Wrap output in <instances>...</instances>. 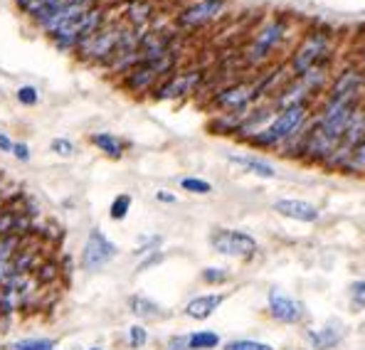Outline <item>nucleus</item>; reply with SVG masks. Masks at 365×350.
<instances>
[{
  "label": "nucleus",
  "mask_w": 365,
  "mask_h": 350,
  "mask_svg": "<svg viewBox=\"0 0 365 350\" xmlns=\"http://www.w3.org/2000/svg\"><path fill=\"white\" fill-rule=\"evenodd\" d=\"M200 79H202V74L195 72V69L173 74V77L165 79V82L155 89V96H158V99H175V96H185V94H190L197 84H200Z\"/></svg>",
  "instance_id": "obj_11"
},
{
  "label": "nucleus",
  "mask_w": 365,
  "mask_h": 350,
  "mask_svg": "<svg viewBox=\"0 0 365 350\" xmlns=\"http://www.w3.org/2000/svg\"><path fill=\"white\" fill-rule=\"evenodd\" d=\"M8 350H55L52 338H23V341L10 343Z\"/></svg>",
  "instance_id": "obj_20"
},
{
  "label": "nucleus",
  "mask_w": 365,
  "mask_h": 350,
  "mask_svg": "<svg viewBox=\"0 0 365 350\" xmlns=\"http://www.w3.org/2000/svg\"><path fill=\"white\" fill-rule=\"evenodd\" d=\"M257 101V94H255V84L252 82H237V84H230L225 87L222 91H217L212 104L217 109L227 111V114H237V111H245L247 106Z\"/></svg>",
  "instance_id": "obj_9"
},
{
  "label": "nucleus",
  "mask_w": 365,
  "mask_h": 350,
  "mask_svg": "<svg viewBox=\"0 0 365 350\" xmlns=\"http://www.w3.org/2000/svg\"><path fill=\"white\" fill-rule=\"evenodd\" d=\"M165 350H190L187 348V336H173L165 343Z\"/></svg>",
  "instance_id": "obj_30"
},
{
  "label": "nucleus",
  "mask_w": 365,
  "mask_h": 350,
  "mask_svg": "<svg viewBox=\"0 0 365 350\" xmlns=\"http://www.w3.org/2000/svg\"><path fill=\"white\" fill-rule=\"evenodd\" d=\"M222 350H274L269 343H259V341H247V338H240V341H230L225 343Z\"/></svg>",
  "instance_id": "obj_25"
},
{
  "label": "nucleus",
  "mask_w": 365,
  "mask_h": 350,
  "mask_svg": "<svg viewBox=\"0 0 365 350\" xmlns=\"http://www.w3.org/2000/svg\"><path fill=\"white\" fill-rule=\"evenodd\" d=\"M225 294H205V296H195L190 304L185 306V316L192 321H207L215 311L222 306Z\"/></svg>",
  "instance_id": "obj_13"
},
{
  "label": "nucleus",
  "mask_w": 365,
  "mask_h": 350,
  "mask_svg": "<svg viewBox=\"0 0 365 350\" xmlns=\"http://www.w3.org/2000/svg\"><path fill=\"white\" fill-rule=\"evenodd\" d=\"M289 35V20L287 18H272L257 30V35L252 37L250 47L245 50V62L252 67H259L272 57V52L287 40Z\"/></svg>",
  "instance_id": "obj_4"
},
{
  "label": "nucleus",
  "mask_w": 365,
  "mask_h": 350,
  "mask_svg": "<svg viewBox=\"0 0 365 350\" xmlns=\"http://www.w3.org/2000/svg\"><path fill=\"white\" fill-rule=\"evenodd\" d=\"M210 245L217 254L237 257V259H252L257 254V240L242 230H215Z\"/></svg>",
  "instance_id": "obj_6"
},
{
  "label": "nucleus",
  "mask_w": 365,
  "mask_h": 350,
  "mask_svg": "<svg viewBox=\"0 0 365 350\" xmlns=\"http://www.w3.org/2000/svg\"><path fill=\"white\" fill-rule=\"evenodd\" d=\"M91 143H94L101 153L109 155V158H121V153H123L121 141L114 133H91Z\"/></svg>",
  "instance_id": "obj_18"
},
{
  "label": "nucleus",
  "mask_w": 365,
  "mask_h": 350,
  "mask_svg": "<svg viewBox=\"0 0 365 350\" xmlns=\"http://www.w3.org/2000/svg\"><path fill=\"white\" fill-rule=\"evenodd\" d=\"M331 55H334V35L329 30H311L302 37L287 69L292 77H302L309 69L329 62Z\"/></svg>",
  "instance_id": "obj_2"
},
{
  "label": "nucleus",
  "mask_w": 365,
  "mask_h": 350,
  "mask_svg": "<svg viewBox=\"0 0 365 350\" xmlns=\"http://www.w3.org/2000/svg\"><path fill=\"white\" fill-rule=\"evenodd\" d=\"M175 67V52H168L165 57L153 59V62H138L136 67H131L126 72V79H123V87L131 91H146L151 89L160 77L170 74Z\"/></svg>",
  "instance_id": "obj_5"
},
{
  "label": "nucleus",
  "mask_w": 365,
  "mask_h": 350,
  "mask_svg": "<svg viewBox=\"0 0 365 350\" xmlns=\"http://www.w3.org/2000/svg\"><path fill=\"white\" fill-rule=\"evenodd\" d=\"M50 150L52 153H57V155H72L74 153V143L72 141H67V138H55V141L50 143Z\"/></svg>",
  "instance_id": "obj_29"
},
{
  "label": "nucleus",
  "mask_w": 365,
  "mask_h": 350,
  "mask_svg": "<svg viewBox=\"0 0 365 350\" xmlns=\"http://www.w3.org/2000/svg\"><path fill=\"white\" fill-rule=\"evenodd\" d=\"M311 116V109L309 104H302V106H289V109H282L279 114L272 116V121L262 128L257 136H252V146H259V148H274V146H282L287 143L299 128L309 121Z\"/></svg>",
  "instance_id": "obj_1"
},
{
  "label": "nucleus",
  "mask_w": 365,
  "mask_h": 350,
  "mask_svg": "<svg viewBox=\"0 0 365 350\" xmlns=\"http://www.w3.org/2000/svg\"><path fill=\"white\" fill-rule=\"evenodd\" d=\"M13 155L18 160H23V163H28L30 160V148H28V143H15L13 146Z\"/></svg>",
  "instance_id": "obj_31"
},
{
  "label": "nucleus",
  "mask_w": 365,
  "mask_h": 350,
  "mask_svg": "<svg viewBox=\"0 0 365 350\" xmlns=\"http://www.w3.org/2000/svg\"><path fill=\"white\" fill-rule=\"evenodd\" d=\"M351 301L358 309H365V279H358V282L351 284Z\"/></svg>",
  "instance_id": "obj_28"
},
{
  "label": "nucleus",
  "mask_w": 365,
  "mask_h": 350,
  "mask_svg": "<svg viewBox=\"0 0 365 350\" xmlns=\"http://www.w3.org/2000/svg\"><path fill=\"white\" fill-rule=\"evenodd\" d=\"M155 200H160V202H175V200H178V197L170 195L168 190H158V192H155Z\"/></svg>",
  "instance_id": "obj_34"
},
{
  "label": "nucleus",
  "mask_w": 365,
  "mask_h": 350,
  "mask_svg": "<svg viewBox=\"0 0 365 350\" xmlns=\"http://www.w3.org/2000/svg\"><path fill=\"white\" fill-rule=\"evenodd\" d=\"M343 170H348V173H358V175H365V138L361 143H358V148L353 150V155L348 158V163H346V168Z\"/></svg>",
  "instance_id": "obj_21"
},
{
  "label": "nucleus",
  "mask_w": 365,
  "mask_h": 350,
  "mask_svg": "<svg viewBox=\"0 0 365 350\" xmlns=\"http://www.w3.org/2000/svg\"><path fill=\"white\" fill-rule=\"evenodd\" d=\"M15 96H18V101L25 106H35L37 101H40V91H37L35 87H20Z\"/></svg>",
  "instance_id": "obj_27"
},
{
  "label": "nucleus",
  "mask_w": 365,
  "mask_h": 350,
  "mask_svg": "<svg viewBox=\"0 0 365 350\" xmlns=\"http://www.w3.org/2000/svg\"><path fill=\"white\" fill-rule=\"evenodd\" d=\"M13 146L15 143L8 138V133H0V150H3V153H13Z\"/></svg>",
  "instance_id": "obj_33"
},
{
  "label": "nucleus",
  "mask_w": 365,
  "mask_h": 350,
  "mask_svg": "<svg viewBox=\"0 0 365 350\" xmlns=\"http://www.w3.org/2000/svg\"><path fill=\"white\" fill-rule=\"evenodd\" d=\"M306 341L311 343L314 350H334L338 343L343 341V331L338 323H329L324 328H316V331L306 333Z\"/></svg>",
  "instance_id": "obj_15"
},
{
  "label": "nucleus",
  "mask_w": 365,
  "mask_h": 350,
  "mask_svg": "<svg viewBox=\"0 0 365 350\" xmlns=\"http://www.w3.org/2000/svg\"><path fill=\"white\" fill-rule=\"evenodd\" d=\"M326 82H329V62L309 69L302 77H292V82L279 89L277 99H274V106L282 111V109H289V106L309 104L311 96L319 94V91L326 87Z\"/></svg>",
  "instance_id": "obj_3"
},
{
  "label": "nucleus",
  "mask_w": 365,
  "mask_h": 350,
  "mask_svg": "<svg viewBox=\"0 0 365 350\" xmlns=\"http://www.w3.org/2000/svg\"><path fill=\"white\" fill-rule=\"evenodd\" d=\"M200 279L205 284H225V282H230V272L227 269H220V267H207V269H202L200 272Z\"/></svg>",
  "instance_id": "obj_24"
},
{
  "label": "nucleus",
  "mask_w": 365,
  "mask_h": 350,
  "mask_svg": "<svg viewBox=\"0 0 365 350\" xmlns=\"http://www.w3.org/2000/svg\"><path fill=\"white\" fill-rule=\"evenodd\" d=\"M274 212H279L287 220H297V222H316L321 217L319 207L306 200H294V197H284V200L274 202Z\"/></svg>",
  "instance_id": "obj_12"
},
{
  "label": "nucleus",
  "mask_w": 365,
  "mask_h": 350,
  "mask_svg": "<svg viewBox=\"0 0 365 350\" xmlns=\"http://www.w3.org/2000/svg\"><path fill=\"white\" fill-rule=\"evenodd\" d=\"M128 309L141 321H163L165 316H168V311H165L163 306L155 304L153 299H148V296H143V294L131 296V299H128Z\"/></svg>",
  "instance_id": "obj_14"
},
{
  "label": "nucleus",
  "mask_w": 365,
  "mask_h": 350,
  "mask_svg": "<svg viewBox=\"0 0 365 350\" xmlns=\"http://www.w3.org/2000/svg\"><path fill=\"white\" fill-rule=\"evenodd\" d=\"M160 259H163V254H160L158 249H155V252H151V257H146V259H143L141 264H138V272H143V269L153 267V264H158Z\"/></svg>",
  "instance_id": "obj_32"
},
{
  "label": "nucleus",
  "mask_w": 365,
  "mask_h": 350,
  "mask_svg": "<svg viewBox=\"0 0 365 350\" xmlns=\"http://www.w3.org/2000/svg\"><path fill=\"white\" fill-rule=\"evenodd\" d=\"M148 343V331L143 326H131L128 328V348L138 350Z\"/></svg>",
  "instance_id": "obj_26"
},
{
  "label": "nucleus",
  "mask_w": 365,
  "mask_h": 350,
  "mask_svg": "<svg viewBox=\"0 0 365 350\" xmlns=\"http://www.w3.org/2000/svg\"><path fill=\"white\" fill-rule=\"evenodd\" d=\"M220 346V336L215 331H195L187 336V348L190 350H212Z\"/></svg>",
  "instance_id": "obj_19"
},
{
  "label": "nucleus",
  "mask_w": 365,
  "mask_h": 350,
  "mask_svg": "<svg viewBox=\"0 0 365 350\" xmlns=\"http://www.w3.org/2000/svg\"><path fill=\"white\" fill-rule=\"evenodd\" d=\"M227 160L240 168H245L247 173L259 175V177H277V168L272 163H267L264 158H257V155H242V153H227Z\"/></svg>",
  "instance_id": "obj_16"
},
{
  "label": "nucleus",
  "mask_w": 365,
  "mask_h": 350,
  "mask_svg": "<svg viewBox=\"0 0 365 350\" xmlns=\"http://www.w3.org/2000/svg\"><path fill=\"white\" fill-rule=\"evenodd\" d=\"M180 187L187 192H195V195H207V192H212V185L207 180H202V177H182Z\"/></svg>",
  "instance_id": "obj_22"
},
{
  "label": "nucleus",
  "mask_w": 365,
  "mask_h": 350,
  "mask_svg": "<svg viewBox=\"0 0 365 350\" xmlns=\"http://www.w3.org/2000/svg\"><path fill=\"white\" fill-rule=\"evenodd\" d=\"M126 18L136 30H143L148 25V20L153 18V5L148 0H133L126 8Z\"/></svg>",
  "instance_id": "obj_17"
},
{
  "label": "nucleus",
  "mask_w": 365,
  "mask_h": 350,
  "mask_svg": "<svg viewBox=\"0 0 365 350\" xmlns=\"http://www.w3.org/2000/svg\"><path fill=\"white\" fill-rule=\"evenodd\" d=\"M89 350H104V348H89Z\"/></svg>",
  "instance_id": "obj_36"
},
{
  "label": "nucleus",
  "mask_w": 365,
  "mask_h": 350,
  "mask_svg": "<svg viewBox=\"0 0 365 350\" xmlns=\"http://www.w3.org/2000/svg\"><path fill=\"white\" fill-rule=\"evenodd\" d=\"M269 316L274 321L289 323V326H292V323L304 321L306 309H304L302 301H297L294 296L279 292V289H272L269 292Z\"/></svg>",
  "instance_id": "obj_10"
},
{
  "label": "nucleus",
  "mask_w": 365,
  "mask_h": 350,
  "mask_svg": "<svg viewBox=\"0 0 365 350\" xmlns=\"http://www.w3.org/2000/svg\"><path fill=\"white\" fill-rule=\"evenodd\" d=\"M225 3H227V0H197V3L187 5V8L178 15V28H182V30L205 28L207 23H212L215 18L222 15Z\"/></svg>",
  "instance_id": "obj_8"
},
{
  "label": "nucleus",
  "mask_w": 365,
  "mask_h": 350,
  "mask_svg": "<svg viewBox=\"0 0 365 350\" xmlns=\"http://www.w3.org/2000/svg\"><path fill=\"white\" fill-rule=\"evenodd\" d=\"M128 210H131V195H126V192H121V195L114 197V202H111V220H123L128 215Z\"/></svg>",
  "instance_id": "obj_23"
},
{
  "label": "nucleus",
  "mask_w": 365,
  "mask_h": 350,
  "mask_svg": "<svg viewBox=\"0 0 365 350\" xmlns=\"http://www.w3.org/2000/svg\"><path fill=\"white\" fill-rule=\"evenodd\" d=\"M116 257H119V247L101 232V230H91L82 252V267L87 272H99L109 262H114Z\"/></svg>",
  "instance_id": "obj_7"
},
{
  "label": "nucleus",
  "mask_w": 365,
  "mask_h": 350,
  "mask_svg": "<svg viewBox=\"0 0 365 350\" xmlns=\"http://www.w3.org/2000/svg\"><path fill=\"white\" fill-rule=\"evenodd\" d=\"M361 59L365 62V42H363V47H361Z\"/></svg>",
  "instance_id": "obj_35"
}]
</instances>
